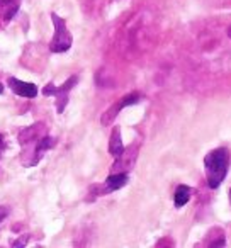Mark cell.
<instances>
[{"label":"cell","instance_id":"1","mask_svg":"<svg viewBox=\"0 0 231 248\" xmlns=\"http://www.w3.org/2000/svg\"><path fill=\"white\" fill-rule=\"evenodd\" d=\"M228 165H230V152H228V148H216L206 155L204 167H206L207 186L211 189H217L221 186V182L226 177Z\"/></svg>","mask_w":231,"mask_h":248},{"label":"cell","instance_id":"13","mask_svg":"<svg viewBox=\"0 0 231 248\" xmlns=\"http://www.w3.org/2000/svg\"><path fill=\"white\" fill-rule=\"evenodd\" d=\"M230 202H231V190H230Z\"/></svg>","mask_w":231,"mask_h":248},{"label":"cell","instance_id":"9","mask_svg":"<svg viewBox=\"0 0 231 248\" xmlns=\"http://www.w3.org/2000/svg\"><path fill=\"white\" fill-rule=\"evenodd\" d=\"M19 9L17 0H0V14L5 19H11Z\"/></svg>","mask_w":231,"mask_h":248},{"label":"cell","instance_id":"12","mask_svg":"<svg viewBox=\"0 0 231 248\" xmlns=\"http://www.w3.org/2000/svg\"><path fill=\"white\" fill-rule=\"evenodd\" d=\"M4 92V87H2V83H0V93Z\"/></svg>","mask_w":231,"mask_h":248},{"label":"cell","instance_id":"11","mask_svg":"<svg viewBox=\"0 0 231 248\" xmlns=\"http://www.w3.org/2000/svg\"><path fill=\"white\" fill-rule=\"evenodd\" d=\"M228 36H230V39H231V26L228 28Z\"/></svg>","mask_w":231,"mask_h":248},{"label":"cell","instance_id":"4","mask_svg":"<svg viewBox=\"0 0 231 248\" xmlns=\"http://www.w3.org/2000/svg\"><path fill=\"white\" fill-rule=\"evenodd\" d=\"M129 180V175L128 173H112V175L107 177V180L104 182V186L100 187H95L97 190H99V196H104V194H109V192H114V190L121 189V187H124L126 184H128Z\"/></svg>","mask_w":231,"mask_h":248},{"label":"cell","instance_id":"2","mask_svg":"<svg viewBox=\"0 0 231 248\" xmlns=\"http://www.w3.org/2000/svg\"><path fill=\"white\" fill-rule=\"evenodd\" d=\"M51 21H53V26H55V36H53L51 43H49V49H51L53 53L68 51L70 46H72L73 38L68 32L65 19H62L58 14L51 12Z\"/></svg>","mask_w":231,"mask_h":248},{"label":"cell","instance_id":"10","mask_svg":"<svg viewBox=\"0 0 231 248\" xmlns=\"http://www.w3.org/2000/svg\"><path fill=\"white\" fill-rule=\"evenodd\" d=\"M7 214H9V207H5V206H2L0 207V223L7 217Z\"/></svg>","mask_w":231,"mask_h":248},{"label":"cell","instance_id":"7","mask_svg":"<svg viewBox=\"0 0 231 248\" xmlns=\"http://www.w3.org/2000/svg\"><path fill=\"white\" fill-rule=\"evenodd\" d=\"M109 152L112 153V156H116V158L124 152V146H123V141H121V133H119L118 128H114L112 135H110Z\"/></svg>","mask_w":231,"mask_h":248},{"label":"cell","instance_id":"3","mask_svg":"<svg viewBox=\"0 0 231 248\" xmlns=\"http://www.w3.org/2000/svg\"><path fill=\"white\" fill-rule=\"evenodd\" d=\"M77 77H70L68 80H66L65 83H63L60 89H55V85L53 83H48V85L43 89V95L49 97V95H55L56 97V107H58V112H63V109H65L66 102H68V93L70 90L73 89V85L77 83Z\"/></svg>","mask_w":231,"mask_h":248},{"label":"cell","instance_id":"8","mask_svg":"<svg viewBox=\"0 0 231 248\" xmlns=\"http://www.w3.org/2000/svg\"><path fill=\"white\" fill-rule=\"evenodd\" d=\"M173 199H175V207L185 206V204L189 202V199H190V187L179 186V187H177V190H175V196H173Z\"/></svg>","mask_w":231,"mask_h":248},{"label":"cell","instance_id":"5","mask_svg":"<svg viewBox=\"0 0 231 248\" xmlns=\"http://www.w3.org/2000/svg\"><path fill=\"white\" fill-rule=\"evenodd\" d=\"M139 100V95L138 93H129V95H126V97H123L121 100H118V102L114 104L112 107H110L109 110H107L106 114H104V117H102V124H109L110 121L114 119V117L118 116L119 112H121L123 109H124L126 106H131V104H136Z\"/></svg>","mask_w":231,"mask_h":248},{"label":"cell","instance_id":"6","mask_svg":"<svg viewBox=\"0 0 231 248\" xmlns=\"http://www.w3.org/2000/svg\"><path fill=\"white\" fill-rule=\"evenodd\" d=\"M9 87L14 90L17 95L21 97H28V99H34L38 95V87L34 83H29V82H22V80H17L15 77H9L7 80Z\"/></svg>","mask_w":231,"mask_h":248}]
</instances>
